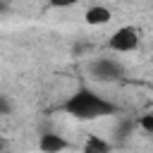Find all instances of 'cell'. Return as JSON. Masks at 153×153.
Here are the masks:
<instances>
[{"label":"cell","mask_w":153,"mask_h":153,"mask_svg":"<svg viewBox=\"0 0 153 153\" xmlns=\"http://www.w3.org/2000/svg\"><path fill=\"white\" fill-rule=\"evenodd\" d=\"M84 19H86V24H91V26H103V24H108V22L112 19V12H110L105 5H93V7L86 10Z\"/></svg>","instance_id":"5b68a950"},{"label":"cell","mask_w":153,"mask_h":153,"mask_svg":"<svg viewBox=\"0 0 153 153\" xmlns=\"http://www.w3.org/2000/svg\"><path fill=\"white\" fill-rule=\"evenodd\" d=\"M108 45H110V50H115V53H131V50H136V48H139V29H136V26H129V24L120 26V29L110 36Z\"/></svg>","instance_id":"3957f363"},{"label":"cell","mask_w":153,"mask_h":153,"mask_svg":"<svg viewBox=\"0 0 153 153\" xmlns=\"http://www.w3.org/2000/svg\"><path fill=\"white\" fill-rule=\"evenodd\" d=\"M5 10H7V5H5V2H0V14H2Z\"/></svg>","instance_id":"9c48e42d"},{"label":"cell","mask_w":153,"mask_h":153,"mask_svg":"<svg viewBox=\"0 0 153 153\" xmlns=\"http://www.w3.org/2000/svg\"><path fill=\"white\" fill-rule=\"evenodd\" d=\"M2 151H5V141L0 139V153H2Z\"/></svg>","instance_id":"30bf717a"},{"label":"cell","mask_w":153,"mask_h":153,"mask_svg":"<svg viewBox=\"0 0 153 153\" xmlns=\"http://www.w3.org/2000/svg\"><path fill=\"white\" fill-rule=\"evenodd\" d=\"M136 124L146 131V134H153V112H146V115H141L139 120H136Z\"/></svg>","instance_id":"52a82bcc"},{"label":"cell","mask_w":153,"mask_h":153,"mask_svg":"<svg viewBox=\"0 0 153 153\" xmlns=\"http://www.w3.org/2000/svg\"><path fill=\"white\" fill-rule=\"evenodd\" d=\"M10 112H12V100L10 96L0 93V115H10Z\"/></svg>","instance_id":"ba28073f"},{"label":"cell","mask_w":153,"mask_h":153,"mask_svg":"<svg viewBox=\"0 0 153 153\" xmlns=\"http://www.w3.org/2000/svg\"><path fill=\"white\" fill-rule=\"evenodd\" d=\"M65 112H69L76 120H98L105 115L115 112V103L105 100L103 96L93 93L91 88H76L67 100H65Z\"/></svg>","instance_id":"6da1fadb"},{"label":"cell","mask_w":153,"mask_h":153,"mask_svg":"<svg viewBox=\"0 0 153 153\" xmlns=\"http://www.w3.org/2000/svg\"><path fill=\"white\" fill-rule=\"evenodd\" d=\"M81 153H112V146H110L103 136L91 134V136L86 139V143L81 146Z\"/></svg>","instance_id":"8992f818"},{"label":"cell","mask_w":153,"mask_h":153,"mask_svg":"<svg viewBox=\"0 0 153 153\" xmlns=\"http://www.w3.org/2000/svg\"><path fill=\"white\" fill-rule=\"evenodd\" d=\"M88 69H91V76L98 81H117L120 76H124V67L115 57H96Z\"/></svg>","instance_id":"7a4b0ae2"},{"label":"cell","mask_w":153,"mask_h":153,"mask_svg":"<svg viewBox=\"0 0 153 153\" xmlns=\"http://www.w3.org/2000/svg\"><path fill=\"white\" fill-rule=\"evenodd\" d=\"M69 148V141L57 131H43L38 136V151L41 153H62Z\"/></svg>","instance_id":"277c9868"}]
</instances>
